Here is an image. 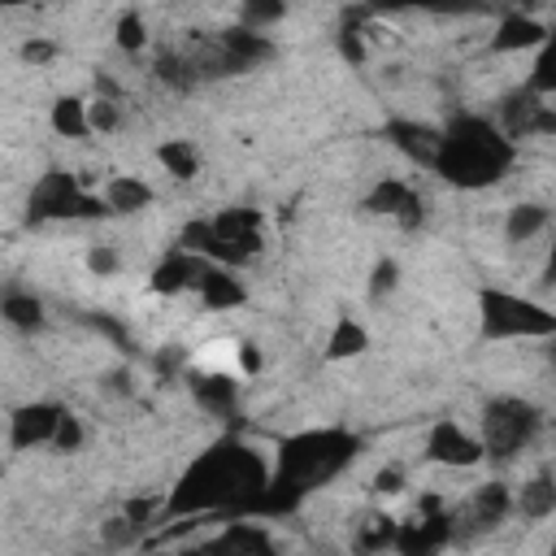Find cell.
Instances as JSON below:
<instances>
[{
    "mask_svg": "<svg viewBox=\"0 0 556 556\" xmlns=\"http://www.w3.org/2000/svg\"><path fill=\"white\" fill-rule=\"evenodd\" d=\"M213 261H204V256H195V252H169L156 269H152V291L156 295H178L182 287H191V282H200V274L208 269Z\"/></svg>",
    "mask_w": 556,
    "mask_h": 556,
    "instance_id": "obj_10",
    "label": "cell"
},
{
    "mask_svg": "<svg viewBox=\"0 0 556 556\" xmlns=\"http://www.w3.org/2000/svg\"><path fill=\"white\" fill-rule=\"evenodd\" d=\"M478 317H482L486 339H543L556 330V313L513 291H500V287H486L478 295Z\"/></svg>",
    "mask_w": 556,
    "mask_h": 556,
    "instance_id": "obj_4",
    "label": "cell"
},
{
    "mask_svg": "<svg viewBox=\"0 0 556 556\" xmlns=\"http://www.w3.org/2000/svg\"><path fill=\"white\" fill-rule=\"evenodd\" d=\"M52 130L65 135V139H83V135L91 130V126H87V104L74 100V96H61V100L52 104Z\"/></svg>",
    "mask_w": 556,
    "mask_h": 556,
    "instance_id": "obj_23",
    "label": "cell"
},
{
    "mask_svg": "<svg viewBox=\"0 0 556 556\" xmlns=\"http://www.w3.org/2000/svg\"><path fill=\"white\" fill-rule=\"evenodd\" d=\"M508 508H513V495H508V486L504 482H486V486H478V495L469 500V517H473V526H500L504 517H508Z\"/></svg>",
    "mask_w": 556,
    "mask_h": 556,
    "instance_id": "obj_18",
    "label": "cell"
},
{
    "mask_svg": "<svg viewBox=\"0 0 556 556\" xmlns=\"http://www.w3.org/2000/svg\"><path fill=\"white\" fill-rule=\"evenodd\" d=\"M239 365H243L248 374H256V369H261V356H256V348H252V343H243V348H239Z\"/></svg>",
    "mask_w": 556,
    "mask_h": 556,
    "instance_id": "obj_41",
    "label": "cell"
},
{
    "mask_svg": "<svg viewBox=\"0 0 556 556\" xmlns=\"http://www.w3.org/2000/svg\"><path fill=\"white\" fill-rule=\"evenodd\" d=\"M191 391H195V404H200L208 417H230V413H235L239 391H235V382H230L226 374H204V378L191 382Z\"/></svg>",
    "mask_w": 556,
    "mask_h": 556,
    "instance_id": "obj_16",
    "label": "cell"
},
{
    "mask_svg": "<svg viewBox=\"0 0 556 556\" xmlns=\"http://www.w3.org/2000/svg\"><path fill=\"white\" fill-rule=\"evenodd\" d=\"M48 443H52L56 452H74V447L83 443V426H78V417L61 408V417H56V430H52V439H48Z\"/></svg>",
    "mask_w": 556,
    "mask_h": 556,
    "instance_id": "obj_30",
    "label": "cell"
},
{
    "mask_svg": "<svg viewBox=\"0 0 556 556\" xmlns=\"http://www.w3.org/2000/svg\"><path fill=\"white\" fill-rule=\"evenodd\" d=\"M56 417H61V404H22L13 417H9V443L17 452H30L35 443H48L52 430H56Z\"/></svg>",
    "mask_w": 556,
    "mask_h": 556,
    "instance_id": "obj_9",
    "label": "cell"
},
{
    "mask_svg": "<svg viewBox=\"0 0 556 556\" xmlns=\"http://www.w3.org/2000/svg\"><path fill=\"white\" fill-rule=\"evenodd\" d=\"M408 182H400V178H382L374 191H369V200H365V208L369 213H387V217H395V208L408 200Z\"/></svg>",
    "mask_w": 556,
    "mask_h": 556,
    "instance_id": "obj_26",
    "label": "cell"
},
{
    "mask_svg": "<svg viewBox=\"0 0 556 556\" xmlns=\"http://www.w3.org/2000/svg\"><path fill=\"white\" fill-rule=\"evenodd\" d=\"M156 161L174 174V178H195L200 174V156H195V148L191 143H182V139H165L161 148H156Z\"/></svg>",
    "mask_w": 556,
    "mask_h": 556,
    "instance_id": "obj_24",
    "label": "cell"
},
{
    "mask_svg": "<svg viewBox=\"0 0 556 556\" xmlns=\"http://www.w3.org/2000/svg\"><path fill=\"white\" fill-rule=\"evenodd\" d=\"M517 508H521V517H530V521L552 517V513H556V482H552V473L530 478V482L521 486V495H517Z\"/></svg>",
    "mask_w": 556,
    "mask_h": 556,
    "instance_id": "obj_19",
    "label": "cell"
},
{
    "mask_svg": "<svg viewBox=\"0 0 556 556\" xmlns=\"http://www.w3.org/2000/svg\"><path fill=\"white\" fill-rule=\"evenodd\" d=\"M204 552H239V556H269V552H274V539H269L265 530H256V526H248V521L230 517V521H226V530H222L217 539H208V543H204Z\"/></svg>",
    "mask_w": 556,
    "mask_h": 556,
    "instance_id": "obj_13",
    "label": "cell"
},
{
    "mask_svg": "<svg viewBox=\"0 0 556 556\" xmlns=\"http://www.w3.org/2000/svg\"><path fill=\"white\" fill-rule=\"evenodd\" d=\"M213 230L230 248H239L243 256H256L261 252V213L256 208H226V213L213 217Z\"/></svg>",
    "mask_w": 556,
    "mask_h": 556,
    "instance_id": "obj_12",
    "label": "cell"
},
{
    "mask_svg": "<svg viewBox=\"0 0 556 556\" xmlns=\"http://www.w3.org/2000/svg\"><path fill=\"white\" fill-rule=\"evenodd\" d=\"M87 126H91V130H113V126H117V104H113V96H100V100L87 104Z\"/></svg>",
    "mask_w": 556,
    "mask_h": 556,
    "instance_id": "obj_31",
    "label": "cell"
},
{
    "mask_svg": "<svg viewBox=\"0 0 556 556\" xmlns=\"http://www.w3.org/2000/svg\"><path fill=\"white\" fill-rule=\"evenodd\" d=\"M109 213L104 200L96 195H83L78 178L65 174V169H48L35 191H30V222H52V217H100Z\"/></svg>",
    "mask_w": 556,
    "mask_h": 556,
    "instance_id": "obj_6",
    "label": "cell"
},
{
    "mask_svg": "<svg viewBox=\"0 0 556 556\" xmlns=\"http://www.w3.org/2000/svg\"><path fill=\"white\" fill-rule=\"evenodd\" d=\"M539 430V408L517 395H495L482 408V452L486 456H513L521 452Z\"/></svg>",
    "mask_w": 556,
    "mask_h": 556,
    "instance_id": "obj_5",
    "label": "cell"
},
{
    "mask_svg": "<svg viewBox=\"0 0 556 556\" xmlns=\"http://www.w3.org/2000/svg\"><path fill=\"white\" fill-rule=\"evenodd\" d=\"M122 517H126V521H135V526H148V517H152V504H148V500H130Z\"/></svg>",
    "mask_w": 556,
    "mask_h": 556,
    "instance_id": "obj_40",
    "label": "cell"
},
{
    "mask_svg": "<svg viewBox=\"0 0 556 556\" xmlns=\"http://www.w3.org/2000/svg\"><path fill=\"white\" fill-rule=\"evenodd\" d=\"M391 543H395V521H391V517H378V521L361 534L356 547H361V552H374V547H391Z\"/></svg>",
    "mask_w": 556,
    "mask_h": 556,
    "instance_id": "obj_33",
    "label": "cell"
},
{
    "mask_svg": "<svg viewBox=\"0 0 556 556\" xmlns=\"http://www.w3.org/2000/svg\"><path fill=\"white\" fill-rule=\"evenodd\" d=\"M543 226H547V208L543 204H517L508 213V222H504V235H508V243H521V239L539 235Z\"/></svg>",
    "mask_w": 556,
    "mask_h": 556,
    "instance_id": "obj_25",
    "label": "cell"
},
{
    "mask_svg": "<svg viewBox=\"0 0 556 556\" xmlns=\"http://www.w3.org/2000/svg\"><path fill=\"white\" fill-rule=\"evenodd\" d=\"M17 4H39V0H0V9H17Z\"/></svg>",
    "mask_w": 556,
    "mask_h": 556,
    "instance_id": "obj_43",
    "label": "cell"
},
{
    "mask_svg": "<svg viewBox=\"0 0 556 556\" xmlns=\"http://www.w3.org/2000/svg\"><path fill=\"white\" fill-rule=\"evenodd\" d=\"M369 348V334H365V326H356V321H339L334 330H330V343H326V361H352V356H361Z\"/></svg>",
    "mask_w": 556,
    "mask_h": 556,
    "instance_id": "obj_22",
    "label": "cell"
},
{
    "mask_svg": "<svg viewBox=\"0 0 556 556\" xmlns=\"http://www.w3.org/2000/svg\"><path fill=\"white\" fill-rule=\"evenodd\" d=\"M356 447H361L356 434L334 430V426H326V430H300V434L282 439V447H278V473L287 482H295L300 491H313V486L330 482L356 456Z\"/></svg>",
    "mask_w": 556,
    "mask_h": 556,
    "instance_id": "obj_3",
    "label": "cell"
},
{
    "mask_svg": "<svg viewBox=\"0 0 556 556\" xmlns=\"http://www.w3.org/2000/svg\"><path fill=\"white\" fill-rule=\"evenodd\" d=\"M339 52H343L352 65H361V61H365V43H361L356 22H343V30H339Z\"/></svg>",
    "mask_w": 556,
    "mask_h": 556,
    "instance_id": "obj_34",
    "label": "cell"
},
{
    "mask_svg": "<svg viewBox=\"0 0 556 556\" xmlns=\"http://www.w3.org/2000/svg\"><path fill=\"white\" fill-rule=\"evenodd\" d=\"M534 96H552L556 91V74H552V61H547V52L539 56V65H534V74H530V83H526Z\"/></svg>",
    "mask_w": 556,
    "mask_h": 556,
    "instance_id": "obj_35",
    "label": "cell"
},
{
    "mask_svg": "<svg viewBox=\"0 0 556 556\" xmlns=\"http://www.w3.org/2000/svg\"><path fill=\"white\" fill-rule=\"evenodd\" d=\"M143 39H148V35H143V17H139L135 9H126V13L117 17V48H122V52H139Z\"/></svg>",
    "mask_w": 556,
    "mask_h": 556,
    "instance_id": "obj_29",
    "label": "cell"
},
{
    "mask_svg": "<svg viewBox=\"0 0 556 556\" xmlns=\"http://www.w3.org/2000/svg\"><path fill=\"white\" fill-rule=\"evenodd\" d=\"M265 478L269 473H265V465L252 447H243L235 439H222L187 465V473L178 478L165 513L169 517H200V513L239 517V508L265 486Z\"/></svg>",
    "mask_w": 556,
    "mask_h": 556,
    "instance_id": "obj_1",
    "label": "cell"
},
{
    "mask_svg": "<svg viewBox=\"0 0 556 556\" xmlns=\"http://www.w3.org/2000/svg\"><path fill=\"white\" fill-rule=\"evenodd\" d=\"M0 317L17 330H39L43 326V304L26 291H9V295H0Z\"/></svg>",
    "mask_w": 556,
    "mask_h": 556,
    "instance_id": "obj_21",
    "label": "cell"
},
{
    "mask_svg": "<svg viewBox=\"0 0 556 556\" xmlns=\"http://www.w3.org/2000/svg\"><path fill=\"white\" fill-rule=\"evenodd\" d=\"M87 269L91 274H113L117 269V252L113 248H91L87 252Z\"/></svg>",
    "mask_w": 556,
    "mask_h": 556,
    "instance_id": "obj_39",
    "label": "cell"
},
{
    "mask_svg": "<svg viewBox=\"0 0 556 556\" xmlns=\"http://www.w3.org/2000/svg\"><path fill=\"white\" fill-rule=\"evenodd\" d=\"M395 282H400L395 261H378V265H374V274H369V295H374V300H382V295H391V291H395Z\"/></svg>",
    "mask_w": 556,
    "mask_h": 556,
    "instance_id": "obj_32",
    "label": "cell"
},
{
    "mask_svg": "<svg viewBox=\"0 0 556 556\" xmlns=\"http://www.w3.org/2000/svg\"><path fill=\"white\" fill-rule=\"evenodd\" d=\"M426 456H430L434 465L469 469V465H478L486 452H482V443H478L473 434H465L456 421H434L430 434H426Z\"/></svg>",
    "mask_w": 556,
    "mask_h": 556,
    "instance_id": "obj_8",
    "label": "cell"
},
{
    "mask_svg": "<svg viewBox=\"0 0 556 556\" xmlns=\"http://www.w3.org/2000/svg\"><path fill=\"white\" fill-rule=\"evenodd\" d=\"M421 217H426V213H421V195H417V191H408V200L395 208V222H400L404 230H417V226H421Z\"/></svg>",
    "mask_w": 556,
    "mask_h": 556,
    "instance_id": "obj_37",
    "label": "cell"
},
{
    "mask_svg": "<svg viewBox=\"0 0 556 556\" xmlns=\"http://www.w3.org/2000/svg\"><path fill=\"white\" fill-rule=\"evenodd\" d=\"M104 543H113V547H126L135 534H139V526L135 521H126V517H113V521H104Z\"/></svg>",
    "mask_w": 556,
    "mask_h": 556,
    "instance_id": "obj_36",
    "label": "cell"
},
{
    "mask_svg": "<svg viewBox=\"0 0 556 556\" xmlns=\"http://www.w3.org/2000/svg\"><path fill=\"white\" fill-rule=\"evenodd\" d=\"M239 13H243V26L261 30V26L278 22V17L287 13V4H282V0H239Z\"/></svg>",
    "mask_w": 556,
    "mask_h": 556,
    "instance_id": "obj_28",
    "label": "cell"
},
{
    "mask_svg": "<svg viewBox=\"0 0 556 556\" xmlns=\"http://www.w3.org/2000/svg\"><path fill=\"white\" fill-rule=\"evenodd\" d=\"M374 13H404V9H421V13H482V0H369Z\"/></svg>",
    "mask_w": 556,
    "mask_h": 556,
    "instance_id": "obj_20",
    "label": "cell"
},
{
    "mask_svg": "<svg viewBox=\"0 0 556 556\" xmlns=\"http://www.w3.org/2000/svg\"><path fill=\"white\" fill-rule=\"evenodd\" d=\"M378 491H400V469H382L378 473Z\"/></svg>",
    "mask_w": 556,
    "mask_h": 556,
    "instance_id": "obj_42",
    "label": "cell"
},
{
    "mask_svg": "<svg viewBox=\"0 0 556 556\" xmlns=\"http://www.w3.org/2000/svg\"><path fill=\"white\" fill-rule=\"evenodd\" d=\"M156 78H161L165 87H178V91H182V87L195 83V65H191L187 56H169V52H165V56L156 61Z\"/></svg>",
    "mask_w": 556,
    "mask_h": 556,
    "instance_id": "obj_27",
    "label": "cell"
},
{
    "mask_svg": "<svg viewBox=\"0 0 556 556\" xmlns=\"http://www.w3.org/2000/svg\"><path fill=\"white\" fill-rule=\"evenodd\" d=\"M195 287H200V300H204L208 308H239V304L248 300V291H243V282L230 274V265H208Z\"/></svg>",
    "mask_w": 556,
    "mask_h": 556,
    "instance_id": "obj_15",
    "label": "cell"
},
{
    "mask_svg": "<svg viewBox=\"0 0 556 556\" xmlns=\"http://www.w3.org/2000/svg\"><path fill=\"white\" fill-rule=\"evenodd\" d=\"M104 204H109V213H139V208L152 204V187H148L143 178L117 174V178H109V187H104Z\"/></svg>",
    "mask_w": 556,
    "mask_h": 556,
    "instance_id": "obj_17",
    "label": "cell"
},
{
    "mask_svg": "<svg viewBox=\"0 0 556 556\" xmlns=\"http://www.w3.org/2000/svg\"><path fill=\"white\" fill-rule=\"evenodd\" d=\"M543 43H547V26L534 22V17H526V13H508L500 22L495 39H491L495 52H521V48H543Z\"/></svg>",
    "mask_w": 556,
    "mask_h": 556,
    "instance_id": "obj_14",
    "label": "cell"
},
{
    "mask_svg": "<svg viewBox=\"0 0 556 556\" xmlns=\"http://www.w3.org/2000/svg\"><path fill=\"white\" fill-rule=\"evenodd\" d=\"M56 56V48L48 43V39H30V43H22V61L26 65H48Z\"/></svg>",
    "mask_w": 556,
    "mask_h": 556,
    "instance_id": "obj_38",
    "label": "cell"
},
{
    "mask_svg": "<svg viewBox=\"0 0 556 556\" xmlns=\"http://www.w3.org/2000/svg\"><path fill=\"white\" fill-rule=\"evenodd\" d=\"M387 139H391L408 161H417V165L430 169L443 130H434V126H426V122H387Z\"/></svg>",
    "mask_w": 556,
    "mask_h": 556,
    "instance_id": "obj_11",
    "label": "cell"
},
{
    "mask_svg": "<svg viewBox=\"0 0 556 556\" xmlns=\"http://www.w3.org/2000/svg\"><path fill=\"white\" fill-rule=\"evenodd\" d=\"M513 156H517V148H513V139H508L500 126H491L486 117L460 113V117L443 130L430 169H434L439 178H447L452 187H469V191H473V187L500 182V178L508 174Z\"/></svg>",
    "mask_w": 556,
    "mask_h": 556,
    "instance_id": "obj_2",
    "label": "cell"
},
{
    "mask_svg": "<svg viewBox=\"0 0 556 556\" xmlns=\"http://www.w3.org/2000/svg\"><path fill=\"white\" fill-rule=\"evenodd\" d=\"M452 543V517L439 508V500H421V517L408 530H395V552L404 556H421V552H439Z\"/></svg>",
    "mask_w": 556,
    "mask_h": 556,
    "instance_id": "obj_7",
    "label": "cell"
}]
</instances>
